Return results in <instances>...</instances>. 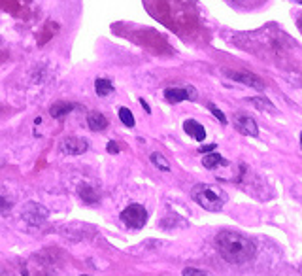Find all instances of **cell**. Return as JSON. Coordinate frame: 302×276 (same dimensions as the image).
Here are the masks:
<instances>
[{
  "label": "cell",
  "mask_w": 302,
  "mask_h": 276,
  "mask_svg": "<svg viewBox=\"0 0 302 276\" xmlns=\"http://www.w3.org/2000/svg\"><path fill=\"white\" fill-rule=\"evenodd\" d=\"M216 248L226 263H232V265L247 263L257 254V248L251 238H247L238 231H230V229L217 233Z\"/></svg>",
  "instance_id": "cell-1"
},
{
  "label": "cell",
  "mask_w": 302,
  "mask_h": 276,
  "mask_svg": "<svg viewBox=\"0 0 302 276\" xmlns=\"http://www.w3.org/2000/svg\"><path fill=\"white\" fill-rule=\"evenodd\" d=\"M191 199L202 206L208 212H219L226 202L225 191L217 185H208V184H197L191 189Z\"/></svg>",
  "instance_id": "cell-2"
},
{
  "label": "cell",
  "mask_w": 302,
  "mask_h": 276,
  "mask_svg": "<svg viewBox=\"0 0 302 276\" xmlns=\"http://www.w3.org/2000/svg\"><path fill=\"white\" fill-rule=\"evenodd\" d=\"M21 218L27 221L28 225L32 227H40L42 223H46V219L49 218V210L46 206H42L40 202H27L23 206V212H21Z\"/></svg>",
  "instance_id": "cell-3"
},
{
  "label": "cell",
  "mask_w": 302,
  "mask_h": 276,
  "mask_svg": "<svg viewBox=\"0 0 302 276\" xmlns=\"http://www.w3.org/2000/svg\"><path fill=\"white\" fill-rule=\"evenodd\" d=\"M121 219L129 229H142L148 221V212L142 204H129L121 212Z\"/></svg>",
  "instance_id": "cell-4"
},
{
  "label": "cell",
  "mask_w": 302,
  "mask_h": 276,
  "mask_svg": "<svg viewBox=\"0 0 302 276\" xmlns=\"http://www.w3.org/2000/svg\"><path fill=\"white\" fill-rule=\"evenodd\" d=\"M223 74L226 78H230V80H234L238 84H244L247 87H253L257 91H263L264 89V84L263 80L257 76V74H251V72H247V70H223Z\"/></svg>",
  "instance_id": "cell-5"
},
{
  "label": "cell",
  "mask_w": 302,
  "mask_h": 276,
  "mask_svg": "<svg viewBox=\"0 0 302 276\" xmlns=\"http://www.w3.org/2000/svg\"><path fill=\"white\" fill-rule=\"evenodd\" d=\"M164 98L170 104H178L181 100H195L197 91H195V87H168V89H164Z\"/></svg>",
  "instance_id": "cell-6"
},
{
  "label": "cell",
  "mask_w": 302,
  "mask_h": 276,
  "mask_svg": "<svg viewBox=\"0 0 302 276\" xmlns=\"http://www.w3.org/2000/svg\"><path fill=\"white\" fill-rule=\"evenodd\" d=\"M232 121H234V127L238 133L245 134V136H251V138H257V136H259V125H257V121H255L251 115L236 114Z\"/></svg>",
  "instance_id": "cell-7"
},
{
  "label": "cell",
  "mask_w": 302,
  "mask_h": 276,
  "mask_svg": "<svg viewBox=\"0 0 302 276\" xmlns=\"http://www.w3.org/2000/svg\"><path fill=\"white\" fill-rule=\"evenodd\" d=\"M87 148H89V144L81 136H66L59 146V150L66 155H81L87 152Z\"/></svg>",
  "instance_id": "cell-8"
},
{
  "label": "cell",
  "mask_w": 302,
  "mask_h": 276,
  "mask_svg": "<svg viewBox=\"0 0 302 276\" xmlns=\"http://www.w3.org/2000/svg\"><path fill=\"white\" fill-rule=\"evenodd\" d=\"M183 131H185V134H189L191 138L198 140V142H204V138H206V129L198 123V121H195V119H185V121H183Z\"/></svg>",
  "instance_id": "cell-9"
},
{
  "label": "cell",
  "mask_w": 302,
  "mask_h": 276,
  "mask_svg": "<svg viewBox=\"0 0 302 276\" xmlns=\"http://www.w3.org/2000/svg\"><path fill=\"white\" fill-rule=\"evenodd\" d=\"M87 125H89L91 131L98 133V131H104V129L108 127V119H106V115L100 114V112H89V114H87Z\"/></svg>",
  "instance_id": "cell-10"
},
{
  "label": "cell",
  "mask_w": 302,
  "mask_h": 276,
  "mask_svg": "<svg viewBox=\"0 0 302 276\" xmlns=\"http://www.w3.org/2000/svg\"><path fill=\"white\" fill-rule=\"evenodd\" d=\"M77 193H79V197H81L83 202H87V204L98 202V193H96L93 185H89V184H81V185L77 187Z\"/></svg>",
  "instance_id": "cell-11"
},
{
  "label": "cell",
  "mask_w": 302,
  "mask_h": 276,
  "mask_svg": "<svg viewBox=\"0 0 302 276\" xmlns=\"http://www.w3.org/2000/svg\"><path fill=\"white\" fill-rule=\"evenodd\" d=\"M76 108V104H72V102H65V100H61V102H55V104L49 108V114H51V117H63V115L70 114L72 110Z\"/></svg>",
  "instance_id": "cell-12"
},
{
  "label": "cell",
  "mask_w": 302,
  "mask_h": 276,
  "mask_svg": "<svg viewBox=\"0 0 302 276\" xmlns=\"http://www.w3.org/2000/svg\"><path fill=\"white\" fill-rule=\"evenodd\" d=\"M249 104H253L257 110H263V112H270V114H274L276 112V108H274V104L268 100V98H264V96H249V98H245Z\"/></svg>",
  "instance_id": "cell-13"
},
{
  "label": "cell",
  "mask_w": 302,
  "mask_h": 276,
  "mask_svg": "<svg viewBox=\"0 0 302 276\" xmlns=\"http://www.w3.org/2000/svg\"><path fill=\"white\" fill-rule=\"evenodd\" d=\"M94 89H96V95L98 96H108L113 93V84L106 78H98L94 82Z\"/></svg>",
  "instance_id": "cell-14"
},
{
  "label": "cell",
  "mask_w": 302,
  "mask_h": 276,
  "mask_svg": "<svg viewBox=\"0 0 302 276\" xmlns=\"http://www.w3.org/2000/svg\"><path fill=\"white\" fill-rule=\"evenodd\" d=\"M202 165H204V169H216V167H219V165H228V163L219 155V153H208V155H204L202 157Z\"/></svg>",
  "instance_id": "cell-15"
},
{
  "label": "cell",
  "mask_w": 302,
  "mask_h": 276,
  "mask_svg": "<svg viewBox=\"0 0 302 276\" xmlns=\"http://www.w3.org/2000/svg\"><path fill=\"white\" fill-rule=\"evenodd\" d=\"M150 159H151V163L159 169V171H162V172H168L170 171V161L162 155V153H159V152H153L150 155Z\"/></svg>",
  "instance_id": "cell-16"
},
{
  "label": "cell",
  "mask_w": 302,
  "mask_h": 276,
  "mask_svg": "<svg viewBox=\"0 0 302 276\" xmlns=\"http://www.w3.org/2000/svg\"><path fill=\"white\" fill-rule=\"evenodd\" d=\"M119 119H121V123L125 125V127H129V129H132L134 127V115H132V112L129 110V108H119Z\"/></svg>",
  "instance_id": "cell-17"
},
{
  "label": "cell",
  "mask_w": 302,
  "mask_h": 276,
  "mask_svg": "<svg viewBox=\"0 0 302 276\" xmlns=\"http://www.w3.org/2000/svg\"><path fill=\"white\" fill-rule=\"evenodd\" d=\"M183 276H212L206 271H200V269H195V267H187L183 269Z\"/></svg>",
  "instance_id": "cell-18"
},
{
  "label": "cell",
  "mask_w": 302,
  "mask_h": 276,
  "mask_svg": "<svg viewBox=\"0 0 302 276\" xmlns=\"http://www.w3.org/2000/svg\"><path fill=\"white\" fill-rule=\"evenodd\" d=\"M208 110H210L212 114L216 115V117H217V119H219V121H221V123L226 125V117H225V114H223V112H221V110H219V108H217L216 104H212V102H210V104H208Z\"/></svg>",
  "instance_id": "cell-19"
},
{
  "label": "cell",
  "mask_w": 302,
  "mask_h": 276,
  "mask_svg": "<svg viewBox=\"0 0 302 276\" xmlns=\"http://www.w3.org/2000/svg\"><path fill=\"white\" fill-rule=\"evenodd\" d=\"M9 208H11V202L6 200V197H0V212H2V214H6Z\"/></svg>",
  "instance_id": "cell-20"
},
{
  "label": "cell",
  "mask_w": 302,
  "mask_h": 276,
  "mask_svg": "<svg viewBox=\"0 0 302 276\" xmlns=\"http://www.w3.org/2000/svg\"><path fill=\"white\" fill-rule=\"evenodd\" d=\"M106 150H108V153H113V155H115V153H119V146L113 142V140H110L108 146H106Z\"/></svg>",
  "instance_id": "cell-21"
},
{
  "label": "cell",
  "mask_w": 302,
  "mask_h": 276,
  "mask_svg": "<svg viewBox=\"0 0 302 276\" xmlns=\"http://www.w3.org/2000/svg\"><path fill=\"white\" fill-rule=\"evenodd\" d=\"M216 144H208V146H202L200 150H198V153H208V152H216Z\"/></svg>",
  "instance_id": "cell-22"
},
{
  "label": "cell",
  "mask_w": 302,
  "mask_h": 276,
  "mask_svg": "<svg viewBox=\"0 0 302 276\" xmlns=\"http://www.w3.org/2000/svg\"><path fill=\"white\" fill-rule=\"evenodd\" d=\"M140 104L144 106V110H146V112H148V114H150V112H151V108H150V104H148V102H146V100H144V98H140Z\"/></svg>",
  "instance_id": "cell-23"
},
{
  "label": "cell",
  "mask_w": 302,
  "mask_h": 276,
  "mask_svg": "<svg viewBox=\"0 0 302 276\" xmlns=\"http://www.w3.org/2000/svg\"><path fill=\"white\" fill-rule=\"evenodd\" d=\"M301 148H302V131H301Z\"/></svg>",
  "instance_id": "cell-24"
},
{
  "label": "cell",
  "mask_w": 302,
  "mask_h": 276,
  "mask_svg": "<svg viewBox=\"0 0 302 276\" xmlns=\"http://www.w3.org/2000/svg\"><path fill=\"white\" fill-rule=\"evenodd\" d=\"M0 276H4V273H2V271H0Z\"/></svg>",
  "instance_id": "cell-25"
}]
</instances>
